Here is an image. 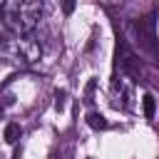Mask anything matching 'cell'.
<instances>
[{
    "instance_id": "6da1fadb",
    "label": "cell",
    "mask_w": 159,
    "mask_h": 159,
    "mask_svg": "<svg viewBox=\"0 0 159 159\" xmlns=\"http://www.w3.org/2000/svg\"><path fill=\"white\" fill-rule=\"evenodd\" d=\"M45 10V0H5L0 5V22L12 35H30Z\"/></svg>"
},
{
    "instance_id": "7a4b0ae2",
    "label": "cell",
    "mask_w": 159,
    "mask_h": 159,
    "mask_svg": "<svg viewBox=\"0 0 159 159\" xmlns=\"http://www.w3.org/2000/svg\"><path fill=\"white\" fill-rule=\"evenodd\" d=\"M0 55L7 62L15 65H35L42 55V45L30 37V35H12V37H0Z\"/></svg>"
},
{
    "instance_id": "3957f363",
    "label": "cell",
    "mask_w": 159,
    "mask_h": 159,
    "mask_svg": "<svg viewBox=\"0 0 159 159\" xmlns=\"http://www.w3.org/2000/svg\"><path fill=\"white\" fill-rule=\"evenodd\" d=\"M137 37H139V42L147 47V50H154L157 47V17L154 15H147V17H142L139 22H137Z\"/></svg>"
},
{
    "instance_id": "277c9868",
    "label": "cell",
    "mask_w": 159,
    "mask_h": 159,
    "mask_svg": "<svg viewBox=\"0 0 159 159\" xmlns=\"http://www.w3.org/2000/svg\"><path fill=\"white\" fill-rule=\"evenodd\" d=\"M117 65H119L122 72H127V75H132V77H139V60L134 57V52L127 47L124 40L117 42Z\"/></svg>"
},
{
    "instance_id": "5b68a950",
    "label": "cell",
    "mask_w": 159,
    "mask_h": 159,
    "mask_svg": "<svg viewBox=\"0 0 159 159\" xmlns=\"http://www.w3.org/2000/svg\"><path fill=\"white\" fill-rule=\"evenodd\" d=\"M87 124H89L92 129H107V127H109V122H107L99 112H89V114H87Z\"/></svg>"
},
{
    "instance_id": "8992f818",
    "label": "cell",
    "mask_w": 159,
    "mask_h": 159,
    "mask_svg": "<svg viewBox=\"0 0 159 159\" xmlns=\"http://www.w3.org/2000/svg\"><path fill=\"white\" fill-rule=\"evenodd\" d=\"M20 134H22V129H20V124H7L5 127V142L7 144H17V139H20Z\"/></svg>"
},
{
    "instance_id": "52a82bcc",
    "label": "cell",
    "mask_w": 159,
    "mask_h": 159,
    "mask_svg": "<svg viewBox=\"0 0 159 159\" xmlns=\"http://www.w3.org/2000/svg\"><path fill=\"white\" fill-rule=\"evenodd\" d=\"M142 109H144V117H147V119L154 117V112H157V102H154L152 94H144V97H142Z\"/></svg>"
},
{
    "instance_id": "ba28073f",
    "label": "cell",
    "mask_w": 159,
    "mask_h": 159,
    "mask_svg": "<svg viewBox=\"0 0 159 159\" xmlns=\"http://www.w3.org/2000/svg\"><path fill=\"white\" fill-rule=\"evenodd\" d=\"M65 97H67V94H65L62 89H57V92H55V107H57V109H62V107H65Z\"/></svg>"
},
{
    "instance_id": "9c48e42d",
    "label": "cell",
    "mask_w": 159,
    "mask_h": 159,
    "mask_svg": "<svg viewBox=\"0 0 159 159\" xmlns=\"http://www.w3.org/2000/svg\"><path fill=\"white\" fill-rule=\"evenodd\" d=\"M62 10H65V15H72V10H75V0H62Z\"/></svg>"
},
{
    "instance_id": "30bf717a",
    "label": "cell",
    "mask_w": 159,
    "mask_h": 159,
    "mask_svg": "<svg viewBox=\"0 0 159 159\" xmlns=\"http://www.w3.org/2000/svg\"><path fill=\"white\" fill-rule=\"evenodd\" d=\"M12 159H22V149H20V147H15V152H12Z\"/></svg>"
},
{
    "instance_id": "8fae6325",
    "label": "cell",
    "mask_w": 159,
    "mask_h": 159,
    "mask_svg": "<svg viewBox=\"0 0 159 159\" xmlns=\"http://www.w3.org/2000/svg\"><path fill=\"white\" fill-rule=\"evenodd\" d=\"M0 117H2V107H0Z\"/></svg>"
}]
</instances>
